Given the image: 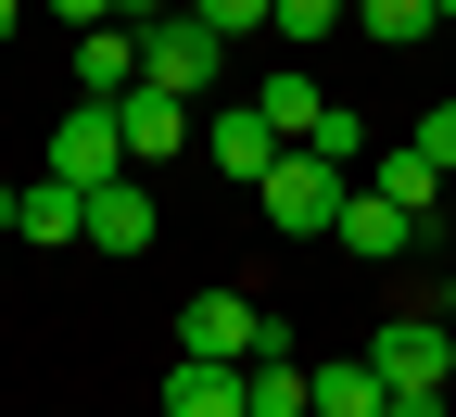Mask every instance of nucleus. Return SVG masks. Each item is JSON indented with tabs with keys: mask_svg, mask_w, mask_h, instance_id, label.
<instances>
[{
	"mask_svg": "<svg viewBox=\"0 0 456 417\" xmlns=\"http://www.w3.org/2000/svg\"><path fill=\"white\" fill-rule=\"evenodd\" d=\"M368 367H380L393 417H456V329L444 317H380L368 329Z\"/></svg>",
	"mask_w": 456,
	"mask_h": 417,
	"instance_id": "f257e3e1",
	"label": "nucleus"
},
{
	"mask_svg": "<svg viewBox=\"0 0 456 417\" xmlns=\"http://www.w3.org/2000/svg\"><path fill=\"white\" fill-rule=\"evenodd\" d=\"M254 203H266V228H279V241H330V228H342V203H355V177H342L330 152H279L266 177H254Z\"/></svg>",
	"mask_w": 456,
	"mask_h": 417,
	"instance_id": "f03ea898",
	"label": "nucleus"
},
{
	"mask_svg": "<svg viewBox=\"0 0 456 417\" xmlns=\"http://www.w3.org/2000/svg\"><path fill=\"white\" fill-rule=\"evenodd\" d=\"M140 76H152V89H178V101H203V89L228 76V38L178 0V13H152V26H140Z\"/></svg>",
	"mask_w": 456,
	"mask_h": 417,
	"instance_id": "7ed1b4c3",
	"label": "nucleus"
},
{
	"mask_svg": "<svg viewBox=\"0 0 456 417\" xmlns=\"http://www.w3.org/2000/svg\"><path fill=\"white\" fill-rule=\"evenodd\" d=\"M178 354H228V367H254V354H279V329H266L254 291H191V304H178Z\"/></svg>",
	"mask_w": 456,
	"mask_h": 417,
	"instance_id": "20e7f679",
	"label": "nucleus"
},
{
	"mask_svg": "<svg viewBox=\"0 0 456 417\" xmlns=\"http://www.w3.org/2000/svg\"><path fill=\"white\" fill-rule=\"evenodd\" d=\"M51 177H77V190H114V177H140V164H127V127H114V101H77L64 127H51Z\"/></svg>",
	"mask_w": 456,
	"mask_h": 417,
	"instance_id": "39448f33",
	"label": "nucleus"
},
{
	"mask_svg": "<svg viewBox=\"0 0 456 417\" xmlns=\"http://www.w3.org/2000/svg\"><path fill=\"white\" fill-rule=\"evenodd\" d=\"M165 417H254V367H228V354H178V367H165Z\"/></svg>",
	"mask_w": 456,
	"mask_h": 417,
	"instance_id": "423d86ee",
	"label": "nucleus"
},
{
	"mask_svg": "<svg viewBox=\"0 0 456 417\" xmlns=\"http://www.w3.org/2000/svg\"><path fill=\"white\" fill-rule=\"evenodd\" d=\"M13 241H38V253H77V241H89V190H77V177H26Z\"/></svg>",
	"mask_w": 456,
	"mask_h": 417,
	"instance_id": "0eeeda50",
	"label": "nucleus"
},
{
	"mask_svg": "<svg viewBox=\"0 0 456 417\" xmlns=\"http://www.w3.org/2000/svg\"><path fill=\"white\" fill-rule=\"evenodd\" d=\"M203 152H216V164H228V177H241V190H254V177H266L279 152H292V140H279V127H266V101H228V114H216V127H203Z\"/></svg>",
	"mask_w": 456,
	"mask_h": 417,
	"instance_id": "6e6552de",
	"label": "nucleus"
},
{
	"mask_svg": "<svg viewBox=\"0 0 456 417\" xmlns=\"http://www.w3.org/2000/svg\"><path fill=\"white\" fill-rule=\"evenodd\" d=\"M330 241L355 253V266H393V253L419 241V215H406V203H380V190H355V203H342V228H330Z\"/></svg>",
	"mask_w": 456,
	"mask_h": 417,
	"instance_id": "1a4fd4ad",
	"label": "nucleus"
},
{
	"mask_svg": "<svg viewBox=\"0 0 456 417\" xmlns=\"http://www.w3.org/2000/svg\"><path fill=\"white\" fill-rule=\"evenodd\" d=\"M114 127H127V164H165V152H178V127H191V101L178 89H127V101H114Z\"/></svg>",
	"mask_w": 456,
	"mask_h": 417,
	"instance_id": "9d476101",
	"label": "nucleus"
},
{
	"mask_svg": "<svg viewBox=\"0 0 456 417\" xmlns=\"http://www.w3.org/2000/svg\"><path fill=\"white\" fill-rule=\"evenodd\" d=\"M77 89L89 101H127L140 89V26H77Z\"/></svg>",
	"mask_w": 456,
	"mask_h": 417,
	"instance_id": "9b49d317",
	"label": "nucleus"
},
{
	"mask_svg": "<svg viewBox=\"0 0 456 417\" xmlns=\"http://www.w3.org/2000/svg\"><path fill=\"white\" fill-rule=\"evenodd\" d=\"M89 253H152V190H140V177L89 190Z\"/></svg>",
	"mask_w": 456,
	"mask_h": 417,
	"instance_id": "f8f14e48",
	"label": "nucleus"
},
{
	"mask_svg": "<svg viewBox=\"0 0 456 417\" xmlns=\"http://www.w3.org/2000/svg\"><path fill=\"white\" fill-rule=\"evenodd\" d=\"M368 190H380V203H406V215H431V203H444V164H431L419 140H393V152H380V177H368Z\"/></svg>",
	"mask_w": 456,
	"mask_h": 417,
	"instance_id": "ddd939ff",
	"label": "nucleus"
},
{
	"mask_svg": "<svg viewBox=\"0 0 456 417\" xmlns=\"http://www.w3.org/2000/svg\"><path fill=\"white\" fill-rule=\"evenodd\" d=\"M317 417H393V392H380V367H368V354L317 367Z\"/></svg>",
	"mask_w": 456,
	"mask_h": 417,
	"instance_id": "4468645a",
	"label": "nucleus"
},
{
	"mask_svg": "<svg viewBox=\"0 0 456 417\" xmlns=\"http://www.w3.org/2000/svg\"><path fill=\"white\" fill-rule=\"evenodd\" d=\"M355 26H368V51H419L444 26V0H355Z\"/></svg>",
	"mask_w": 456,
	"mask_h": 417,
	"instance_id": "2eb2a0df",
	"label": "nucleus"
},
{
	"mask_svg": "<svg viewBox=\"0 0 456 417\" xmlns=\"http://www.w3.org/2000/svg\"><path fill=\"white\" fill-rule=\"evenodd\" d=\"M254 101H266V127H279V140H305L317 114H330V89H317V76H292V64H279V76H266Z\"/></svg>",
	"mask_w": 456,
	"mask_h": 417,
	"instance_id": "dca6fc26",
	"label": "nucleus"
},
{
	"mask_svg": "<svg viewBox=\"0 0 456 417\" xmlns=\"http://www.w3.org/2000/svg\"><path fill=\"white\" fill-rule=\"evenodd\" d=\"M305 152H330L342 177H355V164H368V114H355V101H330L317 127H305Z\"/></svg>",
	"mask_w": 456,
	"mask_h": 417,
	"instance_id": "f3484780",
	"label": "nucleus"
},
{
	"mask_svg": "<svg viewBox=\"0 0 456 417\" xmlns=\"http://www.w3.org/2000/svg\"><path fill=\"white\" fill-rule=\"evenodd\" d=\"M266 26H279V38H292V51H305V38H330V26H355V0H279V13H266Z\"/></svg>",
	"mask_w": 456,
	"mask_h": 417,
	"instance_id": "a211bd4d",
	"label": "nucleus"
},
{
	"mask_svg": "<svg viewBox=\"0 0 456 417\" xmlns=\"http://www.w3.org/2000/svg\"><path fill=\"white\" fill-rule=\"evenodd\" d=\"M191 13H203V26H216V38H254V26H266V13H279V0H191Z\"/></svg>",
	"mask_w": 456,
	"mask_h": 417,
	"instance_id": "6ab92c4d",
	"label": "nucleus"
},
{
	"mask_svg": "<svg viewBox=\"0 0 456 417\" xmlns=\"http://www.w3.org/2000/svg\"><path fill=\"white\" fill-rule=\"evenodd\" d=\"M406 140H419V152H431V164L456 177V101H431V114H419V127H406Z\"/></svg>",
	"mask_w": 456,
	"mask_h": 417,
	"instance_id": "aec40b11",
	"label": "nucleus"
},
{
	"mask_svg": "<svg viewBox=\"0 0 456 417\" xmlns=\"http://www.w3.org/2000/svg\"><path fill=\"white\" fill-rule=\"evenodd\" d=\"M431 317H444V329H456V278H444V304H431Z\"/></svg>",
	"mask_w": 456,
	"mask_h": 417,
	"instance_id": "412c9836",
	"label": "nucleus"
},
{
	"mask_svg": "<svg viewBox=\"0 0 456 417\" xmlns=\"http://www.w3.org/2000/svg\"><path fill=\"white\" fill-rule=\"evenodd\" d=\"M13 13H26V0H0V38H13Z\"/></svg>",
	"mask_w": 456,
	"mask_h": 417,
	"instance_id": "4be33fe9",
	"label": "nucleus"
},
{
	"mask_svg": "<svg viewBox=\"0 0 456 417\" xmlns=\"http://www.w3.org/2000/svg\"><path fill=\"white\" fill-rule=\"evenodd\" d=\"M444 26H456V0H444Z\"/></svg>",
	"mask_w": 456,
	"mask_h": 417,
	"instance_id": "5701e85b",
	"label": "nucleus"
}]
</instances>
